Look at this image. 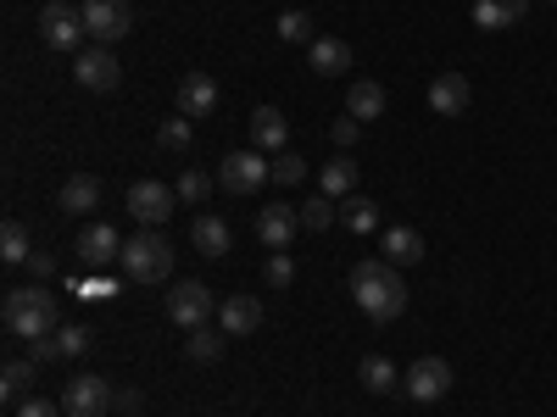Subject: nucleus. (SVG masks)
<instances>
[{
    "label": "nucleus",
    "instance_id": "obj_1",
    "mask_svg": "<svg viewBox=\"0 0 557 417\" xmlns=\"http://www.w3.org/2000/svg\"><path fill=\"white\" fill-rule=\"evenodd\" d=\"M351 301L362 306V317L368 323H396L401 312H407V285H401V273H396V262H385V256H362V262H351Z\"/></svg>",
    "mask_w": 557,
    "mask_h": 417
},
{
    "label": "nucleus",
    "instance_id": "obj_2",
    "mask_svg": "<svg viewBox=\"0 0 557 417\" xmlns=\"http://www.w3.org/2000/svg\"><path fill=\"white\" fill-rule=\"evenodd\" d=\"M62 306L45 285H23V290H7V334L12 340H39V334H57L62 329Z\"/></svg>",
    "mask_w": 557,
    "mask_h": 417
},
{
    "label": "nucleus",
    "instance_id": "obj_3",
    "mask_svg": "<svg viewBox=\"0 0 557 417\" xmlns=\"http://www.w3.org/2000/svg\"><path fill=\"white\" fill-rule=\"evenodd\" d=\"M134 285H162L173 267V245L157 235V228H139L134 240H123V262H117Z\"/></svg>",
    "mask_w": 557,
    "mask_h": 417
},
{
    "label": "nucleus",
    "instance_id": "obj_4",
    "mask_svg": "<svg viewBox=\"0 0 557 417\" xmlns=\"http://www.w3.org/2000/svg\"><path fill=\"white\" fill-rule=\"evenodd\" d=\"M401 395L418 401V406H435L451 395V362L446 356H418L407 374H401Z\"/></svg>",
    "mask_w": 557,
    "mask_h": 417
},
{
    "label": "nucleus",
    "instance_id": "obj_5",
    "mask_svg": "<svg viewBox=\"0 0 557 417\" xmlns=\"http://www.w3.org/2000/svg\"><path fill=\"white\" fill-rule=\"evenodd\" d=\"M212 306H223V301H212V290L207 285H196V278H184V285H173L168 290V323L173 329H207L212 323Z\"/></svg>",
    "mask_w": 557,
    "mask_h": 417
},
{
    "label": "nucleus",
    "instance_id": "obj_6",
    "mask_svg": "<svg viewBox=\"0 0 557 417\" xmlns=\"http://www.w3.org/2000/svg\"><path fill=\"white\" fill-rule=\"evenodd\" d=\"M117 406V390L101 379V374H78L62 384V412L67 417H107Z\"/></svg>",
    "mask_w": 557,
    "mask_h": 417
},
{
    "label": "nucleus",
    "instance_id": "obj_7",
    "mask_svg": "<svg viewBox=\"0 0 557 417\" xmlns=\"http://www.w3.org/2000/svg\"><path fill=\"white\" fill-rule=\"evenodd\" d=\"M123 206H128V217L139 228H162L173 217V206H178V190H168V184H157V178H139V184H128Z\"/></svg>",
    "mask_w": 557,
    "mask_h": 417
},
{
    "label": "nucleus",
    "instance_id": "obj_8",
    "mask_svg": "<svg viewBox=\"0 0 557 417\" xmlns=\"http://www.w3.org/2000/svg\"><path fill=\"white\" fill-rule=\"evenodd\" d=\"M268 178H273V162H262V151H228L218 162V184L228 195H257Z\"/></svg>",
    "mask_w": 557,
    "mask_h": 417
},
{
    "label": "nucleus",
    "instance_id": "obj_9",
    "mask_svg": "<svg viewBox=\"0 0 557 417\" xmlns=\"http://www.w3.org/2000/svg\"><path fill=\"white\" fill-rule=\"evenodd\" d=\"M39 39L51 51H73L78 56V39H84V12L67 7V0H45L39 7Z\"/></svg>",
    "mask_w": 557,
    "mask_h": 417
},
{
    "label": "nucleus",
    "instance_id": "obj_10",
    "mask_svg": "<svg viewBox=\"0 0 557 417\" xmlns=\"http://www.w3.org/2000/svg\"><path fill=\"white\" fill-rule=\"evenodd\" d=\"M78 12H84V34L96 39V45H117L128 39V0H78Z\"/></svg>",
    "mask_w": 557,
    "mask_h": 417
},
{
    "label": "nucleus",
    "instance_id": "obj_11",
    "mask_svg": "<svg viewBox=\"0 0 557 417\" xmlns=\"http://www.w3.org/2000/svg\"><path fill=\"white\" fill-rule=\"evenodd\" d=\"M89 96H107V89L123 84V67H117V51L112 45H89V51H78V73H73Z\"/></svg>",
    "mask_w": 557,
    "mask_h": 417
},
{
    "label": "nucleus",
    "instance_id": "obj_12",
    "mask_svg": "<svg viewBox=\"0 0 557 417\" xmlns=\"http://www.w3.org/2000/svg\"><path fill=\"white\" fill-rule=\"evenodd\" d=\"M78 262L84 267H112V262H123V235L112 223H84L78 228Z\"/></svg>",
    "mask_w": 557,
    "mask_h": 417
},
{
    "label": "nucleus",
    "instance_id": "obj_13",
    "mask_svg": "<svg viewBox=\"0 0 557 417\" xmlns=\"http://www.w3.org/2000/svg\"><path fill=\"white\" fill-rule=\"evenodd\" d=\"M218 329H223L228 340L257 334V329H262V301H257V295H228V301L218 306Z\"/></svg>",
    "mask_w": 557,
    "mask_h": 417
},
{
    "label": "nucleus",
    "instance_id": "obj_14",
    "mask_svg": "<svg viewBox=\"0 0 557 417\" xmlns=\"http://www.w3.org/2000/svg\"><path fill=\"white\" fill-rule=\"evenodd\" d=\"M296 228H301L296 206H262V212H257V240H262L268 251H290Z\"/></svg>",
    "mask_w": 557,
    "mask_h": 417
},
{
    "label": "nucleus",
    "instance_id": "obj_15",
    "mask_svg": "<svg viewBox=\"0 0 557 417\" xmlns=\"http://www.w3.org/2000/svg\"><path fill=\"white\" fill-rule=\"evenodd\" d=\"M469 101H474V89H469V78H462V73H441L430 84V112L435 117H462V112H469Z\"/></svg>",
    "mask_w": 557,
    "mask_h": 417
},
{
    "label": "nucleus",
    "instance_id": "obj_16",
    "mask_svg": "<svg viewBox=\"0 0 557 417\" xmlns=\"http://www.w3.org/2000/svg\"><path fill=\"white\" fill-rule=\"evenodd\" d=\"M380 256L396 262V267H412V262H424V235L407 223H391L385 235H380Z\"/></svg>",
    "mask_w": 557,
    "mask_h": 417
},
{
    "label": "nucleus",
    "instance_id": "obj_17",
    "mask_svg": "<svg viewBox=\"0 0 557 417\" xmlns=\"http://www.w3.org/2000/svg\"><path fill=\"white\" fill-rule=\"evenodd\" d=\"M307 62L318 78H346L351 73V45L346 39H312L307 45Z\"/></svg>",
    "mask_w": 557,
    "mask_h": 417
},
{
    "label": "nucleus",
    "instance_id": "obj_18",
    "mask_svg": "<svg viewBox=\"0 0 557 417\" xmlns=\"http://www.w3.org/2000/svg\"><path fill=\"white\" fill-rule=\"evenodd\" d=\"M212 106H218V84L207 73H184L178 78V112L184 117H212Z\"/></svg>",
    "mask_w": 557,
    "mask_h": 417
},
{
    "label": "nucleus",
    "instance_id": "obj_19",
    "mask_svg": "<svg viewBox=\"0 0 557 417\" xmlns=\"http://www.w3.org/2000/svg\"><path fill=\"white\" fill-rule=\"evenodd\" d=\"M251 146H257V151H285V146H290L285 112H278V106H257V112H251Z\"/></svg>",
    "mask_w": 557,
    "mask_h": 417
},
{
    "label": "nucleus",
    "instance_id": "obj_20",
    "mask_svg": "<svg viewBox=\"0 0 557 417\" xmlns=\"http://www.w3.org/2000/svg\"><path fill=\"white\" fill-rule=\"evenodd\" d=\"M346 112H351L357 123L385 117V89H380L374 78H351V84H346Z\"/></svg>",
    "mask_w": 557,
    "mask_h": 417
},
{
    "label": "nucleus",
    "instance_id": "obj_21",
    "mask_svg": "<svg viewBox=\"0 0 557 417\" xmlns=\"http://www.w3.org/2000/svg\"><path fill=\"white\" fill-rule=\"evenodd\" d=\"M190 245H196L201 256H228V245H235V235H228V223H223V217L201 212V217L190 223Z\"/></svg>",
    "mask_w": 557,
    "mask_h": 417
},
{
    "label": "nucleus",
    "instance_id": "obj_22",
    "mask_svg": "<svg viewBox=\"0 0 557 417\" xmlns=\"http://www.w3.org/2000/svg\"><path fill=\"white\" fill-rule=\"evenodd\" d=\"M318 184H323V195H330V201H346V195H357V162L341 151L335 162H323V167H318Z\"/></svg>",
    "mask_w": 557,
    "mask_h": 417
},
{
    "label": "nucleus",
    "instance_id": "obj_23",
    "mask_svg": "<svg viewBox=\"0 0 557 417\" xmlns=\"http://www.w3.org/2000/svg\"><path fill=\"white\" fill-rule=\"evenodd\" d=\"M357 379H362L368 395H391V390H401V367H396L391 356H362Z\"/></svg>",
    "mask_w": 557,
    "mask_h": 417
},
{
    "label": "nucleus",
    "instance_id": "obj_24",
    "mask_svg": "<svg viewBox=\"0 0 557 417\" xmlns=\"http://www.w3.org/2000/svg\"><path fill=\"white\" fill-rule=\"evenodd\" d=\"M101 206V178L96 173H73L67 184H62V212H96Z\"/></svg>",
    "mask_w": 557,
    "mask_h": 417
},
{
    "label": "nucleus",
    "instance_id": "obj_25",
    "mask_svg": "<svg viewBox=\"0 0 557 417\" xmlns=\"http://www.w3.org/2000/svg\"><path fill=\"white\" fill-rule=\"evenodd\" d=\"M34 374H39V362H34V356H12V362H7V374H0V395H7L12 406L28 401V395H34Z\"/></svg>",
    "mask_w": 557,
    "mask_h": 417
},
{
    "label": "nucleus",
    "instance_id": "obj_26",
    "mask_svg": "<svg viewBox=\"0 0 557 417\" xmlns=\"http://www.w3.org/2000/svg\"><path fill=\"white\" fill-rule=\"evenodd\" d=\"M341 223L351 228V235H374V228H380V206L368 195H346L341 201Z\"/></svg>",
    "mask_w": 557,
    "mask_h": 417
},
{
    "label": "nucleus",
    "instance_id": "obj_27",
    "mask_svg": "<svg viewBox=\"0 0 557 417\" xmlns=\"http://www.w3.org/2000/svg\"><path fill=\"white\" fill-rule=\"evenodd\" d=\"M34 245H28V228L17 217H7V228H0V262H12V267H28Z\"/></svg>",
    "mask_w": 557,
    "mask_h": 417
},
{
    "label": "nucleus",
    "instance_id": "obj_28",
    "mask_svg": "<svg viewBox=\"0 0 557 417\" xmlns=\"http://www.w3.org/2000/svg\"><path fill=\"white\" fill-rule=\"evenodd\" d=\"M223 329H190V340H184V356L190 362H218L223 356Z\"/></svg>",
    "mask_w": 557,
    "mask_h": 417
},
{
    "label": "nucleus",
    "instance_id": "obj_29",
    "mask_svg": "<svg viewBox=\"0 0 557 417\" xmlns=\"http://www.w3.org/2000/svg\"><path fill=\"white\" fill-rule=\"evenodd\" d=\"M196 117H184V112H173L162 128H157V146L162 151H190V139H196V128H190Z\"/></svg>",
    "mask_w": 557,
    "mask_h": 417
},
{
    "label": "nucleus",
    "instance_id": "obj_30",
    "mask_svg": "<svg viewBox=\"0 0 557 417\" xmlns=\"http://www.w3.org/2000/svg\"><path fill=\"white\" fill-rule=\"evenodd\" d=\"M296 217H301V228H312V235H323V228H330V223L341 217V206H335L330 195H312V201H301V212H296Z\"/></svg>",
    "mask_w": 557,
    "mask_h": 417
},
{
    "label": "nucleus",
    "instance_id": "obj_31",
    "mask_svg": "<svg viewBox=\"0 0 557 417\" xmlns=\"http://www.w3.org/2000/svg\"><path fill=\"white\" fill-rule=\"evenodd\" d=\"M262 278H268V290H290V278H296L290 251H268V256H262Z\"/></svg>",
    "mask_w": 557,
    "mask_h": 417
},
{
    "label": "nucleus",
    "instance_id": "obj_32",
    "mask_svg": "<svg viewBox=\"0 0 557 417\" xmlns=\"http://www.w3.org/2000/svg\"><path fill=\"white\" fill-rule=\"evenodd\" d=\"M278 39H290V45H312V17L307 12H278Z\"/></svg>",
    "mask_w": 557,
    "mask_h": 417
},
{
    "label": "nucleus",
    "instance_id": "obj_33",
    "mask_svg": "<svg viewBox=\"0 0 557 417\" xmlns=\"http://www.w3.org/2000/svg\"><path fill=\"white\" fill-rule=\"evenodd\" d=\"M207 190H212V178H207L201 167H190V173L178 178V201H184V206H201V201H207Z\"/></svg>",
    "mask_w": 557,
    "mask_h": 417
},
{
    "label": "nucleus",
    "instance_id": "obj_34",
    "mask_svg": "<svg viewBox=\"0 0 557 417\" xmlns=\"http://www.w3.org/2000/svg\"><path fill=\"white\" fill-rule=\"evenodd\" d=\"M312 167L296 156V151H278V162H273V184H285V190H290V184H301Z\"/></svg>",
    "mask_w": 557,
    "mask_h": 417
},
{
    "label": "nucleus",
    "instance_id": "obj_35",
    "mask_svg": "<svg viewBox=\"0 0 557 417\" xmlns=\"http://www.w3.org/2000/svg\"><path fill=\"white\" fill-rule=\"evenodd\" d=\"M474 28H485V34H502V28H513V23H507V12L496 7V0H474Z\"/></svg>",
    "mask_w": 557,
    "mask_h": 417
},
{
    "label": "nucleus",
    "instance_id": "obj_36",
    "mask_svg": "<svg viewBox=\"0 0 557 417\" xmlns=\"http://www.w3.org/2000/svg\"><path fill=\"white\" fill-rule=\"evenodd\" d=\"M12 417H67V412H62V401L28 395V401H17V412H12Z\"/></svg>",
    "mask_w": 557,
    "mask_h": 417
},
{
    "label": "nucleus",
    "instance_id": "obj_37",
    "mask_svg": "<svg viewBox=\"0 0 557 417\" xmlns=\"http://www.w3.org/2000/svg\"><path fill=\"white\" fill-rule=\"evenodd\" d=\"M57 345H62V356H84V351H89V329H84V323H73V329H57Z\"/></svg>",
    "mask_w": 557,
    "mask_h": 417
},
{
    "label": "nucleus",
    "instance_id": "obj_38",
    "mask_svg": "<svg viewBox=\"0 0 557 417\" xmlns=\"http://www.w3.org/2000/svg\"><path fill=\"white\" fill-rule=\"evenodd\" d=\"M357 134H362V123H357L351 112L330 123V139H335V146H341V151H351V146H357Z\"/></svg>",
    "mask_w": 557,
    "mask_h": 417
},
{
    "label": "nucleus",
    "instance_id": "obj_39",
    "mask_svg": "<svg viewBox=\"0 0 557 417\" xmlns=\"http://www.w3.org/2000/svg\"><path fill=\"white\" fill-rule=\"evenodd\" d=\"M34 345V362H62V345H57V334H39V340H28Z\"/></svg>",
    "mask_w": 557,
    "mask_h": 417
},
{
    "label": "nucleus",
    "instance_id": "obj_40",
    "mask_svg": "<svg viewBox=\"0 0 557 417\" xmlns=\"http://www.w3.org/2000/svg\"><path fill=\"white\" fill-rule=\"evenodd\" d=\"M28 267H34V278H57V256H51V251H34Z\"/></svg>",
    "mask_w": 557,
    "mask_h": 417
},
{
    "label": "nucleus",
    "instance_id": "obj_41",
    "mask_svg": "<svg viewBox=\"0 0 557 417\" xmlns=\"http://www.w3.org/2000/svg\"><path fill=\"white\" fill-rule=\"evenodd\" d=\"M496 7L507 12V23H513V28H519V23L530 17V0H496Z\"/></svg>",
    "mask_w": 557,
    "mask_h": 417
},
{
    "label": "nucleus",
    "instance_id": "obj_42",
    "mask_svg": "<svg viewBox=\"0 0 557 417\" xmlns=\"http://www.w3.org/2000/svg\"><path fill=\"white\" fill-rule=\"evenodd\" d=\"M117 406L123 412H139V390H117Z\"/></svg>",
    "mask_w": 557,
    "mask_h": 417
},
{
    "label": "nucleus",
    "instance_id": "obj_43",
    "mask_svg": "<svg viewBox=\"0 0 557 417\" xmlns=\"http://www.w3.org/2000/svg\"><path fill=\"white\" fill-rule=\"evenodd\" d=\"M552 7H557V0H552Z\"/></svg>",
    "mask_w": 557,
    "mask_h": 417
}]
</instances>
